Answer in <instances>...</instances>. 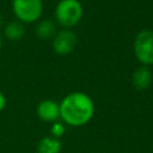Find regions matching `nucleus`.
Returning a JSON list of instances; mask_svg holds the SVG:
<instances>
[{"mask_svg": "<svg viewBox=\"0 0 153 153\" xmlns=\"http://www.w3.org/2000/svg\"><path fill=\"white\" fill-rule=\"evenodd\" d=\"M94 114L91 97L84 92L68 93L60 103V118L68 126L81 127L88 123Z\"/></svg>", "mask_w": 153, "mask_h": 153, "instance_id": "obj_1", "label": "nucleus"}, {"mask_svg": "<svg viewBox=\"0 0 153 153\" xmlns=\"http://www.w3.org/2000/svg\"><path fill=\"white\" fill-rule=\"evenodd\" d=\"M82 13V5L79 0H60L55 8V19L61 26L69 29L79 24Z\"/></svg>", "mask_w": 153, "mask_h": 153, "instance_id": "obj_2", "label": "nucleus"}, {"mask_svg": "<svg viewBox=\"0 0 153 153\" xmlns=\"http://www.w3.org/2000/svg\"><path fill=\"white\" fill-rule=\"evenodd\" d=\"M12 12L23 24L37 22L43 13L42 0H12Z\"/></svg>", "mask_w": 153, "mask_h": 153, "instance_id": "obj_3", "label": "nucleus"}, {"mask_svg": "<svg viewBox=\"0 0 153 153\" xmlns=\"http://www.w3.org/2000/svg\"><path fill=\"white\" fill-rule=\"evenodd\" d=\"M134 54L142 66L153 65V30L139 31L134 39Z\"/></svg>", "mask_w": 153, "mask_h": 153, "instance_id": "obj_4", "label": "nucleus"}, {"mask_svg": "<svg viewBox=\"0 0 153 153\" xmlns=\"http://www.w3.org/2000/svg\"><path fill=\"white\" fill-rule=\"evenodd\" d=\"M76 45V36L69 29H65L55 33L53 37V49L57 55L65 56L71 54Z\"/></svg>", "mask_w": 153, "mask_h": 153, "instance_id": "obj_5", "label": "nucleus"}, {"mask_svg": "<svg viewBox=\"0 0 153 153\" xmlns=\"http://www.w3.org/2000/svg\"><path fill=\"white\" fill-rule=\"evenodd\" d=\"M37 116L44 122H56L60 118V104L53 99H44L37 105Z\"/></svg>", "mask_w": 153, "mask_h": 153, "instance_id": "obj_6", "label": "nucleus"}, {"mask_svg": "<svg viewBox=\"0 0 153 153\" xmlns=\"http://www.w3.org/2000/svg\"><path fill=\"white\" fill-rule=\"evenodd\" d=\"M131 82L137 91H143L148 88L152 84V73L148 69V67L146 66L137 67L133 73Z\"/></svg>", "mask_w": 153, "mask_h": 153, "instance_id": "obj_7", "label": "nucleus"}, {"mask_svg": "<svg viewBox=\"0 0 153 153\" xmlns=\"http://www.w3.org/2000/svg\"><path fill=\"white\" fill-rule=\"evenodd\" d=\"M4 32H5V37L7 39H10V41H19L25 35V26L19 20H12V22H8L5 25Z\"/></svg>", "mask_w": 153, "mask_h": 153, "instance_id": "obj_8", "label": "nucleus"}, {"mask_svg": "<svg viewBox=\"0 0 153 153\" xmlns=\"http://www.w3.org/2000/svg\"><path fill=\"white\" fill-rule=\"evenodd\" d=\"M61 141L54 136H44L37 145V153H60Z\"/></svg>", "mask_w": 153, "mask_h": 153, "instance_id": "obj_9", "label": "nucleus"}, {"mask_svg": "<svg viewBox=\"0 0 153 153\" xmlns=\"http://www.w3.org/2000/svg\"><path fill=\"white\" fill-rule=\"evenodd\" d=\"M55 24L50 19H43L38 22L36 26V35L42 39H49L55 36Z\"/></svg>", "mask_w": 153, "mask_h": 153, "instance_id": "obj_10", "label": "nucleus"}, {"mask_svg": "<svg viewBox=\"0 0 153 153\" xmlns=\"http://www.w3.org/2000/svg\"><path fill=\"white\" fill-rule=\"evenodd\" d=\"M63 133H65V127H63V124L60 123V122H57V121L54 122V123H53V127H51V136L59 139L60 136L63 135Z\"/></svg>", "mask_w": 153, "mask_h": 153, "instance_id": "obj_11", "label": "nucleus"}, {"mask_svg": "<svg viewBox=\"0 0 153 153\" xmlns=\"http://www.w3.org/2000/svg\"><path fill=\"white\" fill-rule=\"evenodd\" d=\"M5 106H6V97L0 92V112L5 109Z\"/></svg>", "mask_w": 153, "mask_h": 153, "instance_id": "obj_12", "label": "nucleus"}, {"mask_svg": "<svg viewBox=\"0 0 153 153\" xmlns=\"http://www.w3.org/2000/svg\"><path fill=\"white\" fill-rule=\"evenodd\" d=\"M1 47H2V37L0 35V49H1Z\"/></svg>", "mask_w": 153, "mask_h": 153, "instance_id": "obj_13", "label": "nucleus"}, {"mask_svg": "<svg viewBox=\"0 0 153 153\" xmlns=\"http://www.w3.org/2000/svg\"><path fill=\"white\" fill-rule=\"evenodd\" d=\"M1 22H2V17H1V14H0V24H1Z\"/></svg>", "mask_w": 153, "mask_h": 153, "instance_id": "obj_14", "label": "nucleus"}]
</instances>
